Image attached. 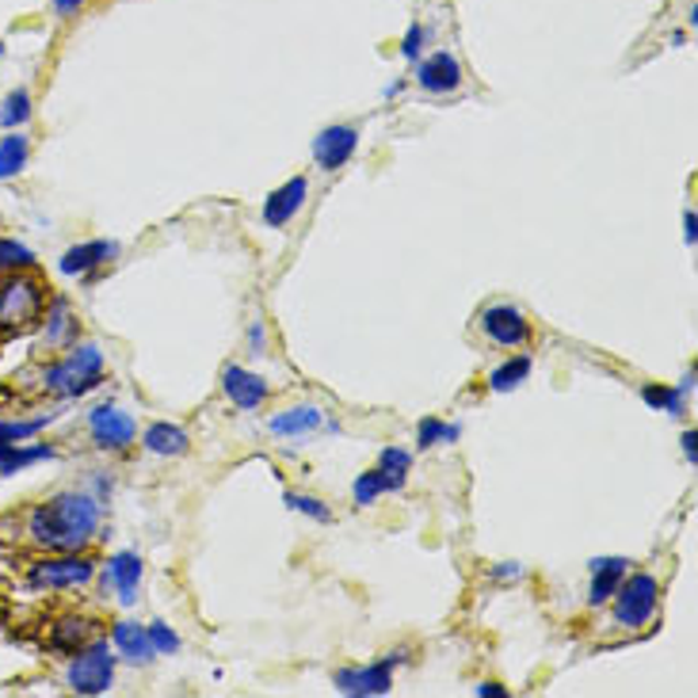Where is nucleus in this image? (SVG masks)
<instances>
[{"instance_id": "1", "label": "nucleus", "mask_w": 698, "mask_h": 698, "mask_svg": "<svg viewBox=\"0 0 698 698\" xmlns=\"http://www.w3.org/2000/svg\"><path fill=\"white\" fill-rule=\"evenodd\" d=\"M100 527V504L88 493H58L38 504L27 519V534L35 545L50 553H77L92 542Z\"/></svg>"}, {"instance_id": "2", "label": "nucleus", "mask_w": 698, "mask_h": 698, "mask_svg": "<svg viewBox=\"0 0 698 698\" xmlns=\"http://www.w3.org/2000/svg\"><path fill=\"white\" fill-rule=\"evenodd\" d=\"M103 382V351L95 344H77L61 363L46 371V390L54 397H85Z\"/></svg>"}, {"instance_id": "3", "label": "nucleus", "mask_w": 698, "mask_h": 698, "mask_svg": "<svg viewBox=\"0 0 698 698\" xmlns=\"http://www.w3.org/2000/svg\"><path fill=\"white\" fill-rule=\"evenodd\" d=\"M615 622L626 630H641L656 615V599H661V584L653 573H633L622 576V584L615 588Z\"/></svg>"}, {"instance_id": "4", "label": "nucleus", "mask_w": 698, "mask_h": 698, "mask_svg": "<svg viewBox=\"0 0 698 698\" xmlns=\"http://www.w3.org/2000/svg\"><path fill=\"white\" fill-rule=\"evenodd\" d=\"M115 661L108 641H92V645L77 649V661L69 664V687L77 695H108L115 684Z\"/></svg>"}, {"instance_id": "5", "label": "nucleus", "mask_w": 698, "mask_h": 698, "mask_svg": "<svg viewBox=\"0 0 698 698\" xmlns=\"http://www.w3.org/2000/svg\"><path fill=\"white\" fill-rule=\"evenodd\" d=\"M43 286L35 279H4L0 283V328L4 333H23L43 317Z\"/></svg>"}, {"instance_id": "6", "label": "nucleus", "mask_w": 698, "mask_h": 698, "mask_svg": "<svg viewBox=\"0 0 698 698\" xmlns=\"http://www.w3.org/2000/svg\"><path fill=\"white\" fill-rule=\"evenodd\" d=\"M405 649H397V653H390L386 661L371 664V668H340L333 676V687L340 695H351V698H374V695H390L393 691V668L397 664H405Z\"/></svg>"}, {"instance_id": "7", "label": "nucleus", "mask_w": 698, "mask_h": 698, "mask_svg": "<svg viewBox=\"0 0 698 698\" xmlns=\"http://www.w3.org/2000/svg\"><path fill=\"white\" fill-rule=\"evenodd\" d=\"M95 576V561L77 558V553H61V558L38 561L31 565L27 584L31 588H80Z\"/></svg>"}, {"instance_id": "8", "label": "nucleus", "mask_w": 698, "mask_h": 698, "mask_svg": "<svg viewBox=\"0 0 698 698\" xmlns=\"http://www.w3.org/2000/svg\"><path fill=\"white\" fill-rule=\"evenodd\" d=\"M477 325L496 348H524V344L531 340V320H527L516 306H504V302H496V306H488L481 313Z\"/></svg>"}, {"instance_id": "9", "label": "nucleus", "mask_w": 698, "mask_h": 698, "mask_svg": "<svg viewBox=\"0 0 698 698\" xmlns=\"http://www.w3.org/2000/svg\"><path fill=\"white\" fill-rule=\"evenodd\" d=\"M88 431H92L95 447H103V451H126V447L138 439V424H134L131 416L115 405L92 408V416H88Z\"/></svg>"}, {"instance_id": "10", "label": "nucleus", "mask_w": 698, "mask_h": 698, "mask_svg": "<svg viewBox=\"0 0 698 698\" xmlns=\"http://www.w3.org/2000/svg\"><path fill=\"white\" fill-rule=\"evenodd\" d=\"M271 436L279 439H306L317 436V431H340V424L317 405H299V408H283V413L271 416Z\"/></svg>"}, {"instance_id": "11", "label": "nucleus", "mask_w": 698, "mask_h": 698, "mask_svg": "<svg viewBox=\"0 0 698 698\" xmlns=\"http://www.w3.org/2000/svg\"><path fill=\"white\" fill-rule=\"evenodd\" d=\"M306 199H309L306 176H291L286 183H279V188L263 199V226H271V229L291 226V222L302 214V206H306Z\"/></svg>"}, {"instance_id": "12", "label": "nucleus", "mask_w": 698, "mask_h": 698, "mask_svg": "<svg viewBox=\"0 0 698 698\" xmlns=\"http://www.w3.org/2000/svg\"><path fill=\"white\" fill-rule=\"evenodd\" d=\"M359 149V126L333 123L313 138V160H317L325 172H340Z\"/></svg>"}, {"instance_id": "13", "label": "nucleus", "mask_w": 698, "mask_h": 698, "mask_svg": "<svg viewBox=\"0 0 698 698\" xmlns=\"http://www.w3.org/2000/svg\"><path fill=\"white\" fill-rule=\"evenodd\" d=\"M462 61L454 58L451 50H436L431 58H424L420 66H416V85L424 88V92L431 95H451L462 88Z\"/></svg>"}, {"instance_id": "14", "label": "nucleus", "mask_w": 698, "mask_h": 698, "mask_svg": "<svg viewBox=\"0 0 698 698\" xmlns=\"http://www.w3.org/2000/svg\"><path fill=\"white\" fill-rule=\"evenodd\" d=\"M119 256V240H85V245H74L66 256H61V275H88V271L103 268L108 260Z\"/></svg>"}, {"instance_id": "15", "label": "nucleus", "mask_w": 698, "mask_h": 698, "mask_svg": "<svg viewBox=\"0 0 698 698\" xmlns=\"http://www.w3.org/2000/svg\"><path fill=\"white\" fill-rule=\"evenodd\" d=\"M222 390L237 408H260L263 397H268V382L260 374L245 371V367H226L222 371Z\"/></svg>"}, {"instance_id": "16", "label": "nucleus", "mask_w": 698, "mask_h": 698, "mask_svg": "<svg viewBox=\"0 0 698 698\" xmlns=\"http://www.w3.org/2000/svg\"><path fill=\"white\" fill-rule=\"evenodd\" d=\"M108 576L111 584L119 588V599L126 607L138 604V584H142V558L134 550H119L108 558Z\"/></svg>"}, {"instance_id": "17", "label": "nucleus", "mask_w": 698, "mask_h": 698, "mask_svg": "<svg viewBox=\"0 0 698 698\" xmlns=\"http://www.w3.org/2000/svg\"><path fill=\"white\" fill-rule=\"evenodd\" d=\"M142 447H146L149 454H160V459H183V454L191 451V436L180 428V424L157 420V424H149V428H146Z\"/></svg>"}, {"instance_id": "18", "label": "nucleus", "mask_w": 698, "mask_h": 698, "mask_svg": "<svg viewBox=\"0 0 698 698\" xmlns=\"http://www.w3.org/2000/svg\"><path fill=\"white\" fill-rule=\"evenodd\" d=\"M111 645H115L119 656H123V661H131V664H149L157 656L154 645H149L146 626H138V622H131V619H123V622L111 626Z\"/></svg>"}, {"instance_id": "19", "label": "nucleus", "mask_w": 698, "mask_h": 698, "mask_svg": "<svg viewBox=\"0 0 698 698\" xmlns=\"http://www.w3.org/2000/svg\"><path fill=\"white\" fill-rule=\"evenodd\" d=\"M626 568H630V561H626V558H596V561H592V588H588V604L592 607L607 604V599L615 596V588L622 584Z\"/></svg>"}, {"instance_id": "20", "label": "nucleus", "mask_w": 698, "mask_h": 698, "mask_svg": "<svg viewBox=\"0 0 698 698\" xmlns=\"http://www.w3.org/2000/svg\"><path fill=\"white\" fill-rule=\"evenodd\" d=\"M695 386V374H687L679 386H641V401H645L649 408H656V413H668V416H684V397L691 393Z\"/></svg>"}, {"instance_id": "21", "label": "nucleus", "mask_w": 698, "mask_h": 698, "mask_svg": "<svg viewBox=\"0 0 698 698\" xmlns=\"http://www.w3.org/2000/svg\"><path fill=\"white\" fill-rule=\"evenodd\" d=\"M27 154H31V142L27 134L12 131L4 142H0V180H12L15 172H23V165H27Z\"/></svg>"}, {"instance_id": "22", "label": "nucleus", "mask_w": 698, "mask_h": 698, "mask_svg": "<svg viewBox=\"0 0 698 698\" xmlns=\"http://www.w3.org/2000/svg\"><path fill=\"white\" fill-rule=\"evenodd\" d=\"M527 374H531V356H516V359H508V363L496 367V371L488 374V390H493V393H511V390L524 386Z\"/></svg>"}, {"instance_id": "23", "label": "nucleus", "mask_w": 698, "mask_h": 698, "mask_svg": "<svg viewBox=\"0 0 698 698\" xmlns=\"http://www.w3.org/2000/svg\"><path fill=\"white\" fill-rule=\"evenodd\" d=\"M43 459H54V447H46V443H35V447L12 443L4 451V459H0V477H12V473L27 470L31 462H43Z\"/></svg>"}, {"instance_id": "24", "label": "nucleus", "mask_w": 698, "mask_h": 698, "mask_svg": "<svg viewBox=\"0 0 698 698\" xmlns=\"http://www.w3.org/2000/svg\"><path fill=\"white\" fill-rule=\"evenodd\" d=\"M88 633H92V622L88 619H61L50 633V645L58 649V653H77L88 641Z\"/></svg>"}, {"instance_id": "25", "label": "nucleus", "mask_w": 698, "mask_h": 698, "mask_svg": "<svg viewBox=\"0 0 698 698\" xmlns=\"http://www.w3.org/2000/svg\"><path fill=\"white\" fill-rule=\"evenodd\" d=\"M379 470L390 477L393 493H401V488L408 485V470H413V454L401 451V447H386V451L379 454Z\"/></svg>"}, {"instance_id": "26", "label": "nucleus", "mask_w": 698, "mask_h": 698, "mask_svg": "<svg viewBox=\"0 0 698 698\" xmlns=\"http://www.w3.org/2000/svg\"><path fill=\"white\" fill-rule=\"evenodd\" d=\"M386 493H393V485H390V477L379 470V465L356 477V504H359V508H371V504L379 500V496H386Z\"/></svg>"}, {"instance_id": "27", "label": "nucleus", "mask_w": 698, "mask_h": 698, "mask_svg": "<svg viewBox=\"0 0 698 698\" xmlns=\"http://www.w3.org/2000/svg\"><path fill=\"white\" fill-rule=\"evenodd\" d=\"M50 420H54L50 413L35 416V420H0V447H4V443H23V439L38 436V431H43Z\"/></svg>"}, {"instance_id": "28", "label": "nucleus", "mask_w": 698, "mask_h": 698, "mask_svg": "<svg viewBox=\"0 0 698 698\" xmlns=\"http://www.w3.org/2000/svg\"><path fill=\"white\" fill-rule=\"evenodd\" d=\"M286 508L299 511V516L313 519V524H333V508H328L325 500H317V496H302V493H286Z\"/></svg>"}, {"instance_id": "29", "label": "nucleus", "mask_w": 698, "mask_h": 698, "mask_svg": "<svg viewBox=\"0 0 698 698\" xmlns=\"http://www.w3.org/2000/svg\"><path fill=\"white\" fill-rule=\"evenodd\" d=\"M31 119V95L27 88H15L12 95L4 100V111H0V123L8 126V131H20L23 123Z\"/></svg>"}, {"instance_id": "30", "label": "nucleus", "mask_w": 698, "mask_h": 698, "mask_svg": "<svg viewBox=\"0 0 698 698\" xmlns=\"http://www.w3.org/2000/svg\"><path fill=\"white\" fill-rule=\"evenodd\" d=\"M74 333V317H69V302L58 299L46 313V340L50 344H66V336Z\"/></svg>"}, {"instance_id": "31", "label": "nucleus", "mask_w": 698, "mask_h": 698, "mask_svg": "<svg viewBox=\"0 0 698 698\" xmlns=\"http://www.w3.org/2000/svg\"><path fill=\"white\" fill-rule=\"evenodd\" d=\"M146 633H149V645H154V653H165V656L180 653L183 641H180V633H176L168 622H149Z\"/></svg>"}, {"instance_id": "32", "label": "nucleus", "mask_w": 698, "mask_h": 698, "mask_svg": "<svg viewBox=\"0 0 698 698\" xmlns=\"http://www.w3.org/2000/svg\"><path fill=\"white\" fill-rule=\"evenodd\" d=\"M447 436V424L439 420V416H424L420 424H416V451H431V447H439Z\"/></svg>"}, {"instance_id": "33", "label": "nucleus", "mask_w": 698, "mask_h": 698, "mask_svg": "<svg viewBox=\"0 0 698 698\" xmlns=\"http://www.w3.org/2000/svg\"><path fill=\"white\" fill-rule=\"evenodd\" d=\"M35 263V252L15 240H0V271H15V268H31Z\"/></svg>"}, {"instance_id": "34", "label": "nucleus", "mask_w": 698, "mask_h": 698, "mask_svg": "<svg viewBox=\"0 0 698 698\" xmlns=\"http://www.w3.org/2000/svg\"><path fill=\"white\" fill-rule=\"evenodd\" d=\"M420 54H424V23H413V27L405 31V38H401V58L416 61Z\"/></svg>"}, {"instance_id": "35", "label": "nucleus", "mask_w": 698, "mask_h": 698, "mask_svg": "<svg viewBox=\"0 0 698 698\" xmlns=\"http://www.w3.org/2000/svg\"><path fill=\"white\" fill-rule=\"evenodd\" d=\"M493 576H496V581H519V576H524V568H519L516 561H504V565L493 568Z\"/></svg>"}, {"instance_id": "36", "label": "nucleus", "mask_w": 698, "mask_h": 698, "mask_svg": "<svg viewBox=\"0 0 698 698\" xmlns=\"http://www.w3.org/2000/svg\"><path fill=\"white\" fill-rule=\"evenodd\" d=\"M80 8H85V0H54V15H61V20H69V15H77Z\"/></svg>"}, {"instance_id": "37", "label": "nucleus", "mask_w": 698, "mask_h": 698, "mask_svg": "<svg viewBox=\"0 0 698 698\" xmlns=\"http://www.w3.org/2000/svg\"><path fill=\"white\" fill-rule=\"evenodd\" d=\"M477 695H481V698H504V695H508V687L496 684V679H485V684L477 687Z\"/></svg>"}, {"instance_id": "38", "label": "nucleus", "mask_w": 698, "mask_h": 698, "mask_svg": "<svg viewBox=\"0 0 698 698\" xmlns=\"http://www.w3.org/2000/svg\"><path fill=\"white\" fill-rule=\"evenodd\" d=\"M684 454H687V462H698V431L695 428H687V436H684Z\"/></svg>"}, {"instance_id": "39", "label": "nucleus", "mask_w": 698, "mask_h": 698, "mask_svg": "<svg viewBox=\"0 0 698 698\" xmlns=\"http://www.w3.org/2000/svg\"><path fill=\"white\" fill-rule=\"evenodd\" d=\"M684 237H687V245H695V237H698V218H695V211L684 214Z\"/></svg>"}, {"instance_id": "40", "label": "nucleus", "mask_w": 698, "mask_h": 698, "mask_svg": "<svg viewBox=\"0 0 698 698\" xmlns=\"http://www.w3.org/2000/svg\"><path fill=\"white\" fill-rule=\"evenodd\" d=\"M248 340H252V348H256V351L263 348V325H260V320H256V325L248 328Z\"/></svg>"}, {"instance_id": "41", "label": "nucleus", "mask_w": 698, "mask_h": 698, "mask_svg": "<svg viewBox=\"0 0 698 698\" xmlns=\"http://www.w3.org/2000/svg\"><path fill=\"white\" fill-rule=\"evenodd\" d=\"M462 439V424H447V436H443V443H459Z\"/></svg>"}, {"instance_id": "42", "label": "nucleus", "mask_w": 698, "mask_h": 698, "mask_svg": "<svg viewBox=\"0 0 698 698\" xmlns=\"http://www.w3.org/2000/svg\"><path fill=\"white\" fill-rule=\"evenodd\" d=\"M401 85H405V80H393V85H390V88H386V92H382V95H386V100H393V95L401 92Z\"/></svg>"}, {"instance_id": "43", "label": "nucleus", "mask_w": 698, "mask_h": 698, "mask_svg": "<svg viewBox=\"0 0 698 698\" xmlns=\"http://www.w3.org/2000/svg\"><path fill=\"white\" fill-rule=\"evenodd\" d=\"M0 54H4V50H0Z\"/></svg>"}]
</instances>
